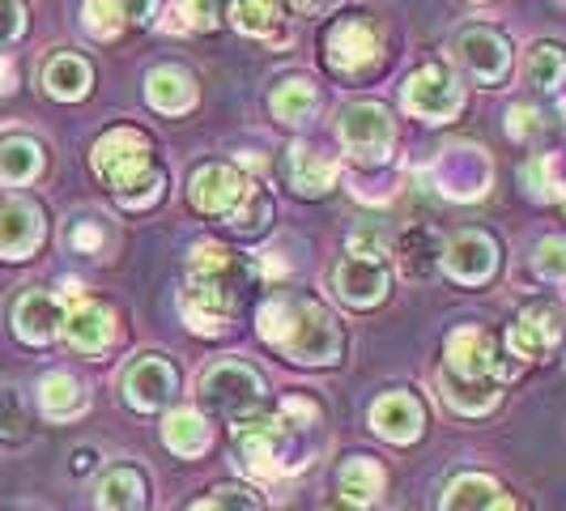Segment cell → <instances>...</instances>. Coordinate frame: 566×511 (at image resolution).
Here are the masks:
<instances>
[{
  "instance_id": "cell-1",
  "label": "cell",
  "mask_w": 566,
  "mask_h": 511,
  "mask_svg": "<svg viewBox=\"0 0 566 511\" xmlns=\"http://www.w3.org/2000/svg\"><path fill=\"white\" fill-rule=\"evenodd\" d=\"M260 337L277 345L285 358L303 367H324L340 358V328L337 320L324 312L319 303L307 299H273L260 307Z\"/></svg>"
},
{
  "instance_id": "cell-2",
  "label": "cell",
  "mask_w": 566,
  "mask_h": 511,
  "mask_svg": "<svg viewBox=\"0 0 566 511\" xmlns=\"http://www.w3.org/2000/svg\"><path fill=\"white\" fill-rule=\"evenodd\" d=\"M234 290H239V260L234 252L218 243H197L192 248V282L184 294V315L188 328H197L205 337L222 333L230 307H234Z\"/></svg>"
},
{
  "instance_id": "cell-3",
  "label": "cell",
  "mask_w": 566,
  "mask_h": 511,
  "mask_svg": "<svg viewBox=\"0 0 566 511\" xmlns=\"http://www.w3.org/2000/svg\"><path fill=\"white\" fill-rule=\"evenodd\" d=\"M94 170L128 205H145L163 192V170L154 167V149L137 128H112L94 145Z\"/></svg>"
},
{
  "instance_id": "cell-4",
  "label": "cell",
  "mask_w": 566,
  "mask_h": 511,
  "mask_svg": "<svg viewBox=\"0 0 566 511\" xmlns=\"http://www.w3.org/2000/svg\"><path fill=\"white\" fill-rule=\"evenodd\" d=\"M200 393L213 414H222L230 423H248L264 400V379L243 363H213L200 379Z\"/></svg>"
},
{
  "instance_id": "cell-5",
  "label": "cell",
  "mask_w": 566,
  "mask_h": 511,
  "mask_svg": "<svg viewBox=\"0 0 566 511\" xmlns=\"http://www.w3.org/2000/svg\"><path fill=\"white\" fill-rule=\"evenodd\" d=\"M392 133H397V124H392V115L384 112L379 103H354V107H345L340 115V137H345V149L363 163H379L388 149H392Z\"/></svg>"
},
{
  "instance_id": "cell-6",
  "label": "cell",
  "mask_w": 566,
  "mask_h": 511,
  "mask_svg": "<svg viewBox=\"0 0 566 511\" xmlns=\"http://www.w3.org/2000/svg\"><path fill=\"white\" fill-rule=\"evenodd\" d=\"M405 103H409L413 115L439 124V119H452L464 107V90H460V82H455L443 64H426L405 85Z\"/></svg>"
},
{
  "instance_id": "cell-7",
  "label": "cell",
  "mask_w": 566,
  "mask_h": 511,
  "mask_svg": "<svg viewBox=\"0 0 566 511\" xmlns=\"http://www.w3.org/2000/svg\"><path fill=\"white\" fill-rule=\"evenodd\" d=\"M43 243V209L27 197H13L0 205V255L27 260Z\"/></svg>"
},
{
  "instance_id": "cell-8",
  "label": "cell",
  "mask_w": 566,
  "mask_h": 511,
  "mask_svg": "<svg viewBox=\"0 0 566 511\" xmlns=\"http://www.w3.org/2000/svg\"><path fill=\"white\" fill-rule=\"evenodd\" d=\"M448 375L455 379H499V345L482 328H455L448 337Z\"/></svg>"
},
{
  "instance_id": "cell-9",
  "label": "cell",
  "mask_w": 566,
  "mask_h": 511,
  "mask_svg": "<svg viewBox=\"0 0 566 511\" xmlns=\"http://www.w3.org/2000/svg\"><path fill=\"white\" fill-rule=\"evenodd\" d=\"M248 184H243V175L234 167H222V163H209V167H200L192 175V184H188V197L197 205L200 213H234L243 200H248Z\"/></svg>"
},
{
  "instance_id": "cell-10",
  "label": "cell",
  "mask_w": 566,
  "mask_h": 511,
  "mask_svg": "<svg viewBox=\"0 0 566 511\" xmlns=\"http://www.w3.org/2000/svg\"><path fill=\"white\" fill-rule=\"evenodd\" d=\"M455 56L464 60V69L478 77V82H503L511 69V52H507V39L494 34L485 27L464 30L455 39Z\"/></svg>"
},
{
  "instance_id": "cell-11",
  "label": "cell",
  "mask_w": 566,
  "mask_h": 511,
  "mask_svg": "<svg viewBox=\"0 0 566 511\" xmlns=\"http://www.w3.org/2000/svg\"><path fill=\"white\" fill-rule=\"evenodd\" d=\"M558 337H563V307L541 303V307H528L511 324L507 345L511 354H520V358H545Z\"/></svg>"
},
{
  "instance_id": "cell-12",
  "label": "cell",
  "mask_w": 566,
  "mask_h": 511,
  "mask_svg": "<svg viewBox=\"0 0 566 511\" xmlns=\"http://www.w3.org/2000/svg\"><path fill=\"white\" fill-rule=\"evenodd\" d=\"M13 328L18 337L30 345H48L64 328V307H60L56 294L48 290H27L18 303H13Z\"/></svg>"
},
{
  "instance_id": "cell-13",
  "label": "cell",
  "mask_w": 566,
  "mask_h": 511,
  "mask_svg": "<svg viewBox=\"0 0 566 511\" xmlns=\"http://www.w3.org/2000/svg\"><path fill=\"white\" fill-rule=\"evenodd\" d=\"M337 294L354 307H370L384 299L388 290V264L384 260H370V255H349L337 264Z\"/></svg>"
},
{
  "instance_id": "cell-14",
  "label": "cell",
  "mask_w": 566,
  "mask_h": 511,
  "mask_svg": "<svg viewBox=\"0 0 566 511\" xmlns=\"http://www.w3.org/2000/svg\"><path fill=\"white\" fill-rule=\"evenodd\" d=\"M64 337H69L73 350H82V354H103L115 337V315L103 303L82 299L73 312L64 315Z\"/></svg>"
},
{
  "instance_id": "cell-15",
  "label": "cell",
  "mask_w": 566,
  "mask_h": 511,
  "mask_svg": "<svg viewBox=\"0 0 566 511\" xmlns=\"http://www.w3.org/2000/svg\"><path fill=\"white\" fill-rule=\"evenodd\" d=\"M494 260H499L494 243H490L485 234H478V230H464V234H455L452 243H448V252H443V264H448V273H452L455 282H469V285L485 282V278L494 273Z\"/></svg>"
},
{
  "instance_id": "cell-16",
  "label": "cell",
  "mask_w": 566,
  "mask_h": 511,
  "mask_svg": "<svg viewBox=\"0 0 566 511\" xmlns=\"http://www.w3.org/2000/svg\"><path fill=\"white\" fill-rule=\"evenodd\" d=\"M124 397L133 400L137 409H158L175 397V371H170L167 358H142L133 363V371L124 375Z\"/></svg>"
},
{
  "instance_id": "cell-17",
  "label": "cell",
  "mask_w": 566,
  "mask_h": 511,
  "mask_svg": "<svg viewBox=\"0 0 566 511\" xmlns=\"http://www.w3.org/2000/svg\"><path fill=\"white\" fill-rule=\"evenodd\" d=\"M370 426L392 444H413L422 435V405L409 393H388L370 405Z\"/></svg>"
},
{
  "instance_id": "cell-18",
  "label": "cell",
  "mask_w": 566,
  "mask_h": 511,
  "mask_svg": "<svg viewBox=\"0 0 566 511\" xmlns=\"http://www.w3.org/2000/svg\"><path fill=\"white\" fill-rule=\"evenodd\" d=\"M443 511H520L503 486L482 473H464L448 486L443 494Z\"/></svg>"
},
{
  "instance_id": "cell-19",
  "label": "cell",
  "mask_w": 566,
  "mask_h": 511,
  "mask_svg": "<svg viewBox=\"0 0 566 511\" xmlns=\"http://www.w3.org/2000/svg\"><path fill=\"white\" fill-rule=\"evenodd\" d=\"M375 52H379V39H375V30H370L363 18H345V22H337L333 34H328V60H333L337 69H345V73L370 64Z\"/></svg>"
},
{
  "instance_id": "cell-20",
  "label": "cell",
  "mask_w": 566,
  "mask_h": 511,
  "mask_svg": "<svg viewBox=\"0 0 566 511\" xmlns=\"http://www.w3.org/2000/svg\"><path fill=\"white\" fill-rule=\"evenodd\" d=\"M145 94H149V103H154L158 112H167V115L188 112V107L197 103V85H192V77H188L184 69H154L149 82H145Z\"/></svg>"
},
{
  "instance_id": "cell-21",
  "label": "cell",
  "mask_w": 566,
  "mask_h": 511,
  "mask_svg": "<svg viewBox=\"0 0 566 511\" xmlns=\"http://www.w3.org/2000/svg\"><path fill=\"white\" fill-rule=\"evenodd\" d=\"M43 170V149L22 133L0 137V184H30Z\"/></svg>"
},
{
  "instance_id": "cell-22",
  "label": "cell",
  "mask_w": 566,
  "mask_h": 511,
  "mask_svg": "<svg viewBox=\"0 0 566 511\" xmlns=\"http://www.w3.org/2000/svg\"><path fill=\"white\" fill-rule=\"evenodd\" d=\"M94 82V73H90V64L82 56H69V52H60V56L48 60V69H43V90L52 94V98H64V103H73V98H82L85 90Z\"/></svg>"
},
{
  "instance_id": "cell-23",
  "label": "cell",
  "mask_w": 566,
  "mask_h": 511,
  "mask_svg": "<svg viewBox=\"0 0 566 511\" xmlns=\"http://www.w3.org/2000/svg\"><path fill=\"white\" fill-rule=\"evenodd\" d=\"M290 179H294V188L303 197H319V192L333 188L337 170H333L328 158H319L312 145H290Z\"/></svg>"
},
{
  "instance_id": "cell-24",
  "label": "cell",
  "mask_w": 566,
  "mask_h": 511,
  "mask_svg": "<svg viewBox=\"0 0 566 511\" xmlns=\"http://www.w3.org/2000/svg\"><path fill=\"white\" fill-rule=\"evenodd\" d=\"M39 405H43V414L48 418H77L85 409V388L73 379V375H64V371H56V375H43V384H39Z\"/></svg>"
},
{
  "instance_id": "cell-25",
  "label": "cell",
  "mask_w": 566,
  "mask_h": 511,
  "mask_svg": "<svg viewBox=\"0 0 566 511\" xmlns=\"http://www.w3.org/2000/svg\"><path fill=\"white\" fill-rule=\"evenodd\" d=\"M443 400L452 405L455 414H485V409H494V400H499V379H455L443 371Z\"/></svg>"
},
{
  "instance_id": "cell-26",
  "label": "cell",
  "mask_w": 566,
  "mask_h": 511,
  "mask_svg": "<svg viewBox=\"0 0 566 511\" xmlns=\"http://www.w3.org/2000/svg\"><path fill=\"white\" fill-rule=\"evenodd\" d=\"M145 482L137 469H112L98 486V511H142Z\"/></svg>"
},
{
  "instance_id": "cell-27",
  "label": "cell",
  "mask_w": 566,
  "mask_h": 511,
  "mask_svg": "<svg viewBox=\"0 0 566 511\" xmlns=\"http://www.w3.org/2000/svg\"><path fill=\"white\" fill-rule=\"evenodd\" d=\"M163 435H167V448L175 456H200L209 448V426H205L197 409H175Z\"/></svg>"
},
{
  "instance_id": "cell-28",
  "label": "cell",
  "mask_w": 566,
  "mask_h": 511,
  "mask_svg": "<svg viewBox=\"0 0 566 511\" xmlns=\"http://www.w3.org/2000/svg\"><path fill=\"white\" fill-rule=\"evenodd\" d=\"M379 490H384V469H379L370 456H354V460L340 469V494H345V503L363 508Z\"/></svg>"
},
{
  "instance_id": "cell-29",
  "label": "cell",
  "mask_w": 566,
  "mask_h": 511,
  "mask_svg": "<svg viewBox=\"0 0 566 511\" xmlns=\"http://www.w3.org/2000/svg\"><path fill=\"white\" fill-rule=\"evenodd\" d=\"M315 112V90L312 82H303V77H290V82L277 85V94H273V115L282 119V124H307Z\"/></svg>"
},
{
  "instance_id": "cell-30",
  "label": "cell",
  "mask_w": 566,
  "mask_h": 511,
  "mask_svg": "<svg viewBox=\"0 0 566 511\" xmlns=\"http://www.w3.org/2000/svg\"><path fill=\"white\" fill-rule=\"evenodd\" d=\"M528 82L537 85L541 94H554V90L566 82L563 48H554V43H537V48L528 52Z\"/></svg>"
},
{
  "instance_id": "cell-31",
  "label": "cell",
  "mask_w": 566,
  "mask_h": 511,
  "mask_svg": "<svg viewBox=\"0 0 566 511\" xmlns=\"http://www.w3.org/2000/svg\"><path fill=\"white\" fill-rule=\"evenodd\" d=\"M282 22L277 0H234V27L248 34H273Z\"/></svg>"
},
{
  "instance_id": "cell-32",
  "label": "cell",
  "mask_w": 566,
  "mask_h": 511,
  "mask_svg": "<svg viewBox=\"0 0 566 511\" xmlns=\"http://www.w3.org/2000/svg\"><path fill=\"white\" fill-rule=\"evenodd\" d=\"M400 264L409 269V273H426L430 264H434V252H439V243H434V234L426 227H418V230H409L405 239H400Z\"/></svg>"
},
{
  "instance_id": "cell-33",
  "label": "cell",
  "mask_w": 566,
  "mask_h": 511,
  "mask_svg": "<svg viewBox=\"0 0 566 511\" xmlns=\"http://www.w3.org/2000/svg\"><path fill=\"white\" fill-rule=\"evenodd\" d=\"M192 511H260V499H255L248 486H218L205 503H197Z\"/></svg>"
},
{
  "instance_id": "cell-34",
  "label": "cell",
  "mask_w": 566,
  "mask_h": 511,
  "mask_svg": "<svg viewBox=\"0 0 566 511\" xmlns=\"http://www.w3.org/2000/svg\"><path fill=\"white\" fill-rule=\"evenodd\" d=\"M179 18H184V27L209 30L227 18V0H179Z\"/></svg>"
},
{
  "instance_id": "cell-35",
  "label": "cell",
  "mask_w": 566,
  "mask_h": 511,
  "mask_svg": "<svg viewBox=\"0 0 566 511\" xmlns=\"http://www.w3.org/2000/svg\"><path fill=\"white\" fill-rule=\"evenodd\" d=\"M85 30L98 34V39H112L124 30V18H119L112 0H85Z\"/></svg>"
},
{
  "instance_id": "cell-36",
  "label": "cell",
  "mask_w": 566,
  "mask_h": 511,
  "mask_svg": "<svg viewBox=\"0 0 566 511\" xmlns=\"http://www.w3.org/2000/svg\"><path fill=\"white\" fill-rule=\"evenodd\" d=\"M537 273L549 282H563L566 278V239H545L537 248Z\"/></svg>"
},
{
  "instance_id": "cell-37",
  "label": "cell",
  "mask_w": 566,
  "mask_h": 511,
  "mask_svg": "<svg viewBox=\"0 0 566 511\" xmlns=\"http://www.w3.org/2000/svg\"><path fill=\"white\" fill-rule=\"evenodd\" d=\"M264 218H269V200L260 197V192H248V200L230 213V222H234V230H255L264 227Z\"/></svg>"
},
{
  "instance_id": "cell-38",
  "label": "cell",
  "mask_w": 566,
  "mask_h": 511,
  "mask_svg": "<svg viewBox=\"0 0 566 511\" xmlns=\"http://www.w3.org/2000/svg\"><path fill=\"white\" fill-rule=\"evenodd\" d=\"M27 30V9L18 0H0V43H13Z\"/></svg>"
},
{
  "instance_id": "cell-39",
  "label": "cell",
  "mask_w": 566,
  "mask_h": 511,
  "mask_svg": "<svg viewBox=\"0 0 566 511\" xmlns=\"http://www.w3.org/2000/svg\"><path fill=\"white\" fill-rule=\"evenodd\" d=\"M112 4L119 9L124 27H145V22L154 18V4H158V0H112Z\"/></svg>"
},
{
  "instance_id": "cell-40",
  "label": "cell",
  "mask_w": 566,
  "mask_h": 511,
  "mask_svg": "<svg viewBox=\"0 0 566 511\" xmlns=\"http://www.w3.org/2000/svg\"><path fill=\"white\" fill-rule=\"evenodd\" d=\"M294 4H298L303 13H328V9L337 4V0H294Z\"/></svg>"
},
{
  "instance_id": "cell-41",
  "label": "cell",
  "mask_w": 566,
  "mask_h": 511,
  "mask_svg": "<svg viewBox=\"0 0 566 511\" xmlns=\"http://www.w3.org/2000/svg\"><path fill=\"white\" fill-rule=\"evenodd\" d=\"M511 119H515V124H511V133L520 137V133L528 128V119H537V115H528V112H524V107H515V112H511Z\"/></svg>"
},
{
  "instance_id": "cell-42",
  "label": "cell",
  "mask_w": 566,
  "mask_h": 511,
  "mask_svg": "<svg viewBox=\"0 0 566 511\" xmlns=\"http://www.w3.org/2000/svg\"><path fill=\"white\" fill-rule=\"evenodd\" d=\"M9 85H13V69H9V64H4V60H0V94H4V90H9Z\"/></svg>"
},
{
  "instance_id": "cell-43",
  "label": "cell",
  "mask_w": 566,
  "mask_h": 511,
  "mask_svg": "<svg viewBox=\"0 0 566 511\" xmlns=\"http://www.w3.org/2000/svg\"><path fill=\"white\" fill-rule=\"evenodd\" d=\"M85 465H94V452H77V456H73V469H85Z\"/></svg>"
},
{
  "instance_id": "cell-44",
  "label": "cell",
  "mask_w": 566,
  "mask_h": 511,
  "mask_svg": "<svg viewBox=\"0 0 566 511\" xmlns=\"http://www.w3.org/2000/svg\"><path fill=\"white\" fill-rule=\"evenodd\" d=\"M328 511H363V508H354V503H337V508H328Z\"/></svg>"
}]
</instances>
